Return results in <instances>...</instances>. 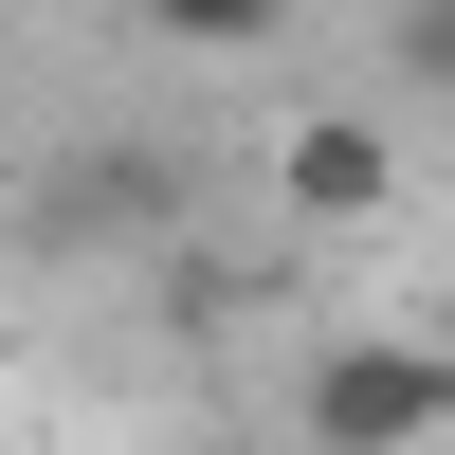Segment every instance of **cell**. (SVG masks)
I'll list each match as a JSON object with an SVG mask.
<instances>
[{
    "instance_id": "6da1fadb",
    "label": "cell",
    "mask_w": 455,
    "mask_h": 455,
    "mask_svg": "<svg viewBox=\"0 0 455 455\" xmlns=\"http://www.w3.org/2000/svg\"><path fill=\"white\" fill-rule=\"evenodd\" d=\"M291 437H310V455H437L455 437V347H401V328L310 347V364H291Z\"/></svg>"
},
{
    "instance_id": "7a4b0ae2",
    "label": "cell",
    "mask_w": 455,
    "mask_h": 455,
    "mask_svg": "<svg viewBox=\"0 0 455 455\" xmlns=\"http://www.w3.org/2000/svg\"><path fill=\"white\" fill-rule=\"evenodd\" d=\"M274 201L310 219V237L401 219V109H291V128H274Z\"/></svg>"
},
{
    "instance_id": "3957f363",
    "label": "cell",
    "mask_w": 455,
    "mask_h": 455,
    "mask_svg": "<svg viewBox=\"0 0 455 455\" xmlns=\"http://www.w3.org/2000/svg\"><path fill=\"white\" fill-rule=\"evenodd\" d=\"M383 73H401V109H455V0H401V19H383Z\"/></svg>"
},
{
    "instance_id": "277c9868",
    "label": "cell",
    "mask_w": 455,
    "mask_h": 455,
    "mask_svg": "<svg viewBox=\"0 0 455 455\" xmlns=\"http://www.w3.org/2000/svg\"><path fill=\"white\" fill-rule=\"evenodd\" d=\"M146 19H164V36H182V55H255V36H274V19H291V0H146Z\"/></svg>"
}]
</instances>
